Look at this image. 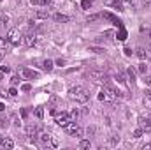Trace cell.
Returning <instances> with one entry per match:
<instances>
[{
  "mask_svg": "<svg viewBox=\"0 0 151 150\" xmlns=\"http://www.w3.org/2000/svg\"><path fill=\"white\" fill-rule=\"evenodd\" d=\"M69 97H70L72 101H76V103L84 104V103H88L90 94H88V90H86L84 87H72V88L69 90Z\"/></svg>",
  "mask_w": 151,
  "mask_h": 150,
  "instance_id": "6da1fadb",
  "label": "cell"
},
{
  "mask_svg": "<svg viewBox=\"0 0 151 150\" xmlns=\"http://www.w3.org/2000/svg\"><path fill=\"white\" fill-rule=\"evenodd\" d=\"M116 97H118V92L114 90L113 87H109V85H106L102 90H100V95H99V99L100 101H116Z\"/></svg>",
  "mask_w": 151,
  "mask_h": 150,
  "instance_id": "7a4b0ae2",
  "label": "cell"
},
{
  "mask_svg": "<svg viewBox=\"0 0 151 150\" xmlns=\"http://www.w3.org/2000/svg\"><path fill=\"white\" fill-rule=\"evenodd\" d=\"M88 78H90L93 83H106V81L109 79V76L106 74L104 71H97V69H91V71L88 73Z\"/></svg>",
  "mask_w": 151,
  "mask_h": 150,
  "instance_id": "3957f363",
  "label": "cell"
},
{
  "mask_svg": "<svg viewBox=\"0 0 151 150\" xmlns=\"http://www.w3.org/2000/svg\"><path fill=\"white\" fill-rule=\"evenodd\" d=\"M55 122H56L60 127H65L69 122H72V117L67 111H56L55 113Z\"/></svg>",
  "mask_w": 151,
  "mask_h": 150,
  "instance_id": "277c9868",
  "label": "cell"
},
{
  "mask_svg": "<svg viewBox=\"0 0 151 150\" xmlns=\"http://www.w3.org/2000/svg\"><path fill=\"white\" fill-rule=\"evenodd\" d=\"M65 133L69 134V136H74V138H79V136H83V129L76 124L74 120L72 122H69L67 125H65Z\"/></svg>",
  "mask_w": 151,
  "mask_h": 150,
  "instance_id": "5b68a950",
  "label": "cell"
},
{
  "mask_svg": "<svg viewBox=\"0 0 151 150\" xmlns=\"http://www.w3.org/2000/svg\"><path fill=\"white\" fill-rule=\"evenodd\" d=\"M7 42L12 44V46H18V44L21 42V34H19L18 28H11V30H9V34H7Z\"/></svg>",
  "mask_w": 151,
  "mask_h": 150,
  "instance_id": "8992f818",
  "label": "cell"
},
{
  "mask_svg": "<svg viewBox=\"0 0 151 150\" xmlns=\"http://www.w3.org/2000/svg\"><path fill=\"white\" fill-rule=\"evenodd\" d=\"M139 125H141L142 133H151V120H148V118H139Z\"/></svg>",
  "mask_w": 151,
  "mask_h": 150,
  "instance_id": "52a82bcc",
  "label": "cell"
},
{
  "mask_svg": "<svg viewBox=\"0 0 151 150\" xmlns=\"http://www.w3.org/2000/svg\"><path fill=\"white\" fill-rule=\"evenodd\" d=\"M21 74L25 76V78H30V79H35V78H39V73L37 71H34V69H21Z\"/></svg>",
  "mask_w": 151,
  "mask_h": 150,
  "instance_id": "ba28073f",
  "label": "cell"
},
{
  "mask_svg": "<svg viewBox=\"0 0 151 150\" xmlns=\"http://www.w3.org/2000/svg\"><path fill=\"white\" fill-rule=\"evenodd\" d=\"M39 141H40L42 145H49V141H51V134H47V133H40V134H39Z\"/></svg>",
  "mask_w": 151,
  "mask_h": 150,
  "instance_id": "9c48e42d",
  "label": "cell"
},
{
  "mask_svg": "<svg viewBox=\"0 0 151 150\" xmlns=\"http://www.w3.org/2000/svg\"><path fill=\"white\" fill-rule=\"evenodd\" d=\"M25 44H27V46H34V44H35V34H34V32H28V34L25 36Z\"/></svg>",
  "mask_w": 151,
  "mask_h": 150,
  "instance_id": "30bf717a",
  "label": "cell"
},
{
  "mask_svg": "<svg viewBox=\"0 0 151 150\" xmlns=\"http://www.w3.org/2000/svg\"><path fill=\"white\" fill-rule=\"evenodd\" d=\"M55 20L58 21V23H67V21H70V16H67V14H55Z\"/></svg>",
  "mask_w": 151,
  "mask_h": 150,
  "instance_id": "8fae6325",
  "label": "cell"
},
{
  "mask_svg": "<svg viewBox=\"0 0 151 150\" xmlns=\"http://www.w3.org/2000/svg\"><path fill=\"white\" fill-rule=\"evenodd\" d=\"M14 147V141L11 140V138H4V141H2V149H5V150H11Z\"/></svg>",
  "mask_w": 151,
  "mask_h": 150,
  "instance_id": "7c38bea8",
  "label": "cell"
},
{
  "mask_svg": "<svg viewBox=\"0 0 151 150\" xmlns=\"http://www.w3.org/2000/svg\"><path fill=\"white\" fill-rule=\"evenodd\" d=\"M39 134V129L35 125H28L27 127V136H37Z\"/></svg>",
  "mask_w": 151,
  "mask_h": 150,
  "instance_id": "4fadbf2b",
  "label": "cell"
},
{
  "mask_svg": "<svg viewBox=\"0 0 151 150\" xmlns=\"http://www.w3.org/2000/svg\"><path fill=\"white\" fill-rule=\"evenodd\" d=\"M144 104H146V108H151V90L144 92Z\"/></svg>",
  "mask_w": 151,
  "mask_h": 150,
  "instance_id": "5bb4252c",
  "label": "cell"
},
{
  "mask_svg": "<svg viewBox=\"0 0 151 150\" xmlns=\"http://www.w3.org/2000/svg\"><path fill=\"white\" fill-rule=\"evenodd\" d=\"M90 145H91V143H90V140H81V141H79V149H81V150L90 149Z\"/></svg>",
  "mask_w": 151,
  "mask_h": 150,
  "instance_id": "9a60e30c",
  "label": "cell"
},
{
  "mask_svg": "<svg viewBox=\"0 0 151 150\" xmlns=\"http://www.w3.org/2000/svg\"><path fill=\"white\" fill-rule=\"evenodd\" d=\"M44 69H46V71H51V69H53V60H49V58L44 60Z\"/></svg>",
  "mask_w": 151,
  "mask_h": 150,
  "instance_id": "2e32d148",
  "label": "cell"
},
{
  "mask_svg": "<svg viewBox=\"0 0 151 150\" xmlns=\"http://www.w3.org/2000/svg\"><path fill=\"white\" fill-rule=\"evenodd\" d=\"M127 74H128V79L134 83V79H135V73H134V69L132 67H128V71H127Z\"/></svg>",
  "mask_w": 151,
  "mask_h": 150,
  "instance_id": "e0dca14e",
  "label": "cell"
},
{
  "mask_svg": "<svg viewBox=\"0 0 151 150\" xmlns=\"http://www.w3.org/2000/svg\"><path fill=\"white\" fill-rule=\"evenodd\" d=\"M37 18H47L49 16V12L47 11H37V14H35Z\"/></svg>",
  "mask_w": 151,
  "mask_h": 150,
  "instance_id": "ac0fdd59",
  "label": "cell"
},
{
  "mask_svg": "<svg viewBox=\"0 0 151 150\" xmlns=\"http://www.w3.org/2000/svg\"><path fill=\"white\" fill-rule=\"evenodd\" d=\"M35 117H37V118H42V117H44V110H42L40 106L35 108Z\"/></svg>",
  "mask_w": 151,
  "mask_h": 150,
  "instance_id": "d6986e66",
  "label": "cell"
},
{
  "mask_svg": "<svg viewBox=\"0 0 151 150\" xmlns=\"http://www.w3.org/2000/svg\"><path fill=\"white\" fill-rule=\"evenodd\" d=\"M137 57H139V58H144V57H146L144 48H137Z\"/></svg>",
  "mask_w": 151,
  "mask_h": 150,
  "instance_id": "ffe728a7",
  "label": "cell"
},
{
  "mask_svg": "<svg viewBox=\"0 0 151 150\" xmlns=\"http://www.w3.org/2000/svg\"><path fill=\"white\" fill-rule=\"evenodd\" d=\"M91 2H93V0H83V2H81V7H83V9H88V7L91 5Z\"/></svg>",
  "mask_w": 151,
  "mask_h": 150,
  "instance_id": "44dd1931",
  "label": "cell"
},
{
  "mask_svg": "<svg viewBox=\"0 0 151 150\" xmlns=\"http://www.w3.org/2000/svg\"><path fill=\"white\" fill-rule=\"evenodd\" d=\"M9 21V18H7V14H4V12H0V25H4V23H7Z\"/></svg>",
  "mask_w": 151,
  "mask_h": 150,
  "instance_id": "7402d4cb",
  "label": "cell"
},
{
  "mask_svg": "<svg viewBox=\"0 0 151 150\" xmlns=\"http://www.w3.org/2000/svg\"><path fill=\"white\" fill-rule=\"evenodd\" d=\"M21 90H23V92H30V90H32V85H30V83H25V85H21Z\"/></svg>",
  "mask_w": 151,
  "mask_h": 150,
  "instance_id": "603a6c76",
  "label": "cell"
},
{
  "mask_svg": "<svg viewBox=\"0 0 151 150\" xmlns=\"http://www.w3.org/2000/svg\"><path fill=\"white\" fill-rule=\"evenodd\" d=\"M142 134H144V133H142V129H141V127H139V129H135V131H134V138H141V136H142Z\"/></svg>",
  "mask_w": 151,
  "mask_h": 150,
  "instance_id": "cb8c5ba5",
  "label": "cell"
},
{
  "mask_svg": "<svg viewBox=\"0 0 151 150\" xmlns=\"http://www.w3.org/2000/svg\"><path fill=\"white\" fill-rule=\"evenodd\" d=\"M146 69H148L146 64H139V73H141V74H146Z\"/></svg>",
  "mask_w": 151,
  "mask_h": 150,
  "instance_id": "d4e9b609",
  "label": "cell"
},
{
  "mask_svg": "<svg viewBox=\"0 0 151 150\" xmlns=\"http://www.w3.org/2000/svg\"><path fill=\"white\" fill-rule=\"evenodd\" d=\"M11 83H12V87L18 85V83H19V78H18V76H12V78H11Z\"/></svg>",
  "mask_w": 151,
  "mask_h": 150,
  "instance_id": "484cf974",
  "label": "cell"
},
{
  "mask_svg": "<svg viewBox=\"0 0 151 150\" xmlns=\"http://www.w3.org/2000/svg\"><path fill=\"white\" fill-rule=\"evenodd\" d=\"M9 95H11V97H16V95H18V90H16V88L12 87V88L9 90Z\"/></svg>",
  "mask_w": 151,
  "mask_h": 150,
  "instance_id": "4316f807",
  "label": "cell"
},
{
  "mask_svg": "<svg viewBox=\"0 0 151 150\" xmlns=\"http://www.w3.org/2000/svg\"><path fill=\"white\" fill-rule=\"evenodd\" d=\"M91 51H95V53H104L106 50H102V48H90Z\"/></svg>",
  "mask_w": 151,
  "mask_h": 150,
  "instance_id": "83f0119b",
  "label": "cell"
},
{
  "mask_svg": "<svg viewBox=\"0 0 151 150\" xmlns=\"http://www.w3.org/2000/svg\"><path fill=\"white\" fill-rule=\"evenodd\" d=\"M4 48H5V39L0 37V50H4Z\"/></svg>",
  "mask_w": 151,
  "mask_h": 150,
  "instance_id": "f1b7e54d",
  "label": "cell"
},
{
  "mask_svg": "<svg viewBox=\"0 0 151 150\" xmlns=\"http://www.w3.org/2000/svg\"><path fill=\"white\" fill-rule=\"evenodd\" d=\"M21 117L27 118V117H28V111H27V110H21Z\"/></svg>",
  "mask_w": 151,
  "mask_h": 150,
  "instance_id": "f546056e",
  "label": "cell"
},
{
  "mask_svg": "<svg viewBox=\"0 0 151 150\" xmlns=\"http://www.w3.org/2000/svg\"><path fill=\"white\" fill-rule=\"evenodd\" d=\"M97 18H99V16H97V14H93V16H90V18H88V21H95Z\"/></svg>",
  "mask_w": 151,
  "mask_h": 150,
  "instance_id": "4dcf8cb0",
  "label": "cell"
},
{
  "mask_svg": "<svg viewBox=\"0 0 151 150\" xmlns=\"http://www.w3.org/2000/svg\"><path fill=\"white\" fill-rule=\"evenodd\" d=\"M40 4H42V5H49V4H51V0H40Z\"/></svg>",
  "mask_w": 151,
  "mask_h": 150,
  "instance_id": "1f68e13d",
  "label": "cell"
},
{
  "mask_svg": "<svg viewBox=\"0 0 151 150\" xmlns=\"http://www.w3.org/2000/svg\"><path fill=\"white\" fill-rule=\"evenodd\" d=\"M144 81H146V85H148V87H151V76H148V78H146Z\"/></svg>",
  "mask_w": 151,
  "mask_h": 150,
  "instance_id": "d6a6232c",
  "label": "cell"
},
{
  "mask_svg": "<svg viewBox=\"0 0 151 150\" xmlns=\"http://www.w3.org/2000/svg\"><path fill=\"white\" fill-rule=\"evenodd\" d=\"M125 55H132V50L130 48H125Z\"/></svg>",
  "mask_w": 151,
  "mask_h": 150,
  "instance_id": "836d02e7",
  "label": "cell"
},
{
  "mask_svg": "<svg viewBox=\"0 0 151 150\" xmlns=\"http://www.w3.org/2000/svg\"><path fill=\"white\" fill-rule=\"evenodd\" d=\"M56 64H58V66H63V64H65V60H63V58H60V60H56Z\"/></svg>",
  "mask_w": 151,
  "mask_h": 150,
  "instance_id": "e575fe53",
  "label": "cell"
},
{
  "mask_svg": "<svg viewBox=\"0 0 151 150\" xmlns=\"http://www.w3.org/2000/svg\"><path fill=\"white\" fill-rule=\"evenodd\" d=\"M2 71L4 73H9V66H2Z\"/></svg>",
  "mask_w": 151,
  "mask_h": 150,
  "instance_id": "d590c367",
  "label": "cell"
},
{
  "mask_svg": "<svg viewBox=\"0 0 151 150\" xmlns=\"http://www.w3.org/2000/svg\"><path fill=\"white\" fill-rule=\"evenodd\" d=\"M30 4L32 5H37V4H40V0H30Z\"/></svg>",
  "mask_w": 151,
  "mask_h": 150,
  "instance_id": "8d00e7d4",
  "label": "cell"
},
{
  "mask_svg": "<svg viewBox=\"0 0 151 150\" xmlns=\"http://www.w3.org/2000/svg\"><path fill=\"white\" fill-rule=\"evenodd\" d=\"M4 110H5V104H4V103H0V111H4Z\"/></svg>",
  "mask_w": 151,
  "mask_h": 150,
  "instance_id": "74e56055",
  "label": "cell"
},
{
  "mask_svg": "<svg viewBox=\"0 0 151 150\" xmlns=\"http://www.w3.org/2000/svg\"><path fill=\"white\" fill-rule=\"evenodd\" d=\"M142 150H151V145H144V147H142Z\"/></svg>",
  "mask_w": 151,
  "mask_h": 150,
  "instance_id": "f35d334b",
  "label": "cell"
},
{
  "mask_svg": "<svg viewBox=\"0 0 151 150\" xmlns=\"http://www.w3.org/2000/svg\"><path fill=\"white\" fill-rule=\"evenodd\" d=\"M2 57H4V51H2V50H0V60H2Z\"/></svg>",
  "mask_w": 151,
  "mask_h": 150,
  "instance_id": "ab89813d",
  "label": "cell"
},
{
  "mask_svg": "<svg viewBox=\"0 0 151 150\" xmlns=\"http://www.w3.org/2000/svg\"><path fill=\"white\" fill-rule=\"evenodd\" d=\"M2 141H4V138H2V136H0V149H2Z\"/></svg>",
  "mask_w": 151,
  "mask_h": 150,
  "instance_id": "60d3db41",
  "label": "cell"
},
{
  "mask_svg": "<svg viewBox=\"0 0 151 150\" xmlns=\"http://www.w3.org/2000/svg\"><path fill=\"white\" fill-rule=\"evenodd\" d=\"M150 36H151V32H150Z\"/></svg>",
  "mask_w": 151,
  "mask_h": 150,
  "instance_id": "b9f144b4",
  "label": "cell"
}]
</instances>
